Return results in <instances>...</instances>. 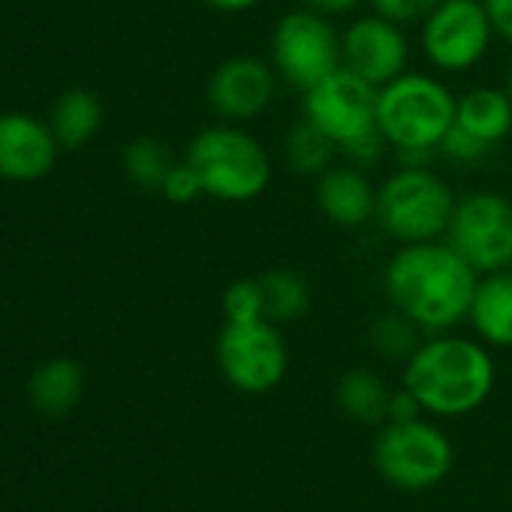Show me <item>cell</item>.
Masks as SVG:
<instances>
[{"label":"cell","instance_id":"ffe728a7","mask_svg":"<svg viewBox=\"0 0 512 512\" xmlns=\"http://www.w3.org/2000/svg\"><path fill=\"white\" fill-rule=\"evenodd\" d=\"M335 398H338L341 410L350 419L380 422V419H386L392 389L386 386V380L380 374L365 371V368H356V371H347L341 377V383L335 389Z\"/></svg>","mask_w":512,"mask_h":512},{"label":"cell","instance_id":"8992f818","mask_svg":"<svg viewBox=\"0 0 512 512\" xmlns=\"http://www.w3.org/2000/svg\"><path fill=\"white\" fill-rule=\"evenodd\" d=\"M269 55L278 79L305 94L341 70V34L329 16L302 7L278 19Z\"/></svg>","mask_w":512,"mask_h":512},{"label":"cell","instance_id":"f1b7e54d","mask_svg":"<svg viewBox=\"0 0 512 512\" xmlns=\"http://www.w3.org/2000/svg\"><path fill=\"white\" fill-rule=\"evenodd\" d=\"M386 148H389L386 136L380 130H371L368 136H362V139L350 142L347 148H341V154L347 157V163H353V166H359V169L368 172L371 166H377L383 160Z\"/></svg>","mask_w":512,"mask_h":512},{"label":"cell","instance_id":"9c48e42d","mask_svg":"<svg viewBox=\"0 0 512 512\" xmlns=\"http://www.w3.org/2000/svg\"><path fill=\"white\" fill-rule=\"evenodd\" d=\"M374 464L395 488L425 491L449 473L452 443L431 422H389L377 437Z\"/></svg>","mask_w":512,"mask_h":512},{"label":"cell","instance_id":"d6986e66","mask_svg":"<svg viewBox=\"0 0 512 512\" xmlns=\"http://www.w3.org/2000/svg\"><path fill=\"white\" fill-rule=\"evenodd\" d=\"M103 124V103L88 88H70L58 97L49 127L64 151H76L97 136Z\"/></svg>","mask_w":512,"mask_h":512},{"label":"cell","instance_id":"3957f363","mask_svg":"<svg viewBox=\"0 0 512 512\" xmlns=\"http://www.w3.org/2000/svg\"><path fill=\"white\" fill-rule=\"evenodd\" d=\"M184 160L199 175L202 193L217 202H253L272 184V157L266 145L235 124H217L196 133Z\"/></svg>","mask_w":512,"mask_h":512},{"label":"cell","instance_id":"836d02e7","mask_svg":"<svg viewBox=\"0 0 512 512\" xmlns=\"http://www.w3.org/2000/svg\"><path fill=\"white\" fill-rule=\"evenodd\" d=\"M506 94H509V100H512V70H509V76H506Z\"/></svg>","mask_w":512,"mask_h":512},{"label":"cell","instance_id":"d6a6232c","mask_svg":"<svg viewBox=\"0 0 512 512\" xmlns=\"http://www.w3.org/2000/svg\"><path fill=\"white\" fill-rule=\"evenodd\" d=\"M211 10L217 13H226V16H238V13H247V10H256L263 4V0H202Z\"/></svg>","mask_w":512,"mask_h":512},{"label":"cell","instance_id":"cb8c5ba5","mask_svg":"<svg viewBox=\"0 0 512 512\" xmlns=\"http://www.w3.org/2000/svg\"><path fill=\"white\" fill-rule=\"evenodd\" d=\"M371 344L380 356L386 359H410L413 350L419 347V326L413 320H407L404 314H398L395 308L383 317L374 320L371 326Z\"/></svg>","mask_w":512,"mask_h":512},{"label":"cell","instance_id":"52a82bcc","mask_svg":"<svg viewBox=\"0 0 512 512\" xmlns=\"http://www.w3.org/2000/svg\"><path fill=\"white\" fill-rule=\"evenodd\" d=\"M443 238L476 275L512 269V199L497 190H473L455 199Z\"/></svg>","mask_w":512,"mask_h":512},{"label":"cell","instance_id":"4316f807","mask_svg":"<svg viewBox=\"0 0 512 512\" xmlns=\"http://www.w3.org/2000/svg\"><path fill=\"white\" fill-rule=\"evenodd\" d=\"M160 193L172 205H190L193 199L205 196L202 193V184H199V175L193 172V166L187 160L184 163H172V169L166 172V178L160 184Z\"/></svg>","mask_w":512,"mask_h":512},{"label":"cell","instance_id":"8fae6325","mask_svg":"<svg viewBox=\"0 0 512 512\" xmlns=\"http://www.w3.org/2000/svg\"><path fill=\"white\" fill-rule=\"evenodd\" d=\"M377 91L365 79L353 76L350 70H335L320 85L305 91L302 118L320 127L338 151L350 142L368 136L377 127Z\"/></svg>","mask_w":512,"mask_h":512},{"label":"cell","instance_id":"4dcf8cb0","mask_svg":"<svg viewBox=\"0 0 512 512\" xmlns=\"http://www.w3.org/2000/svg\"><path fill=\"white\" fill-rule=\"evenodd\" d=\"M419 413H422V404L413 398L410 389L392 392L389 410H386V419H389V422H413V419H419Z\"/></svg>","mask_w":512,"mask_h":512},{"label":"cell","instance_id":"44dd1931","mask_svg":"<svg viewBox=\"0 0 512 512\" xmlns=\"http://www.w3.org/2000/svg\"><path fill=\"white\" fill-rule=\"evenodd\" d=\"M335 151L338 145L305 118L284 136V160L299 175H323L335 163Z\"/></svg>","mask_w":512,"mask_h":512},{"label":"cell","instance_id":"5bb4252c","mask_svg":"<svg viewBox=\"0 0 512 512\" xmlns=\"http://www.w3.org/2000/svg\"><path fill=\"white\" fill-rule=\"evenodd\" d=\"M58 139L52 127L28 112L0 115V178L31 184L46 178L58 160Z\"/></svg>","mask_w":512,"mask_h":512},{"label":"cell","instance_id":"9a60e30c","mask_svg":"<svg viewBox=\"0 0 512 512\" xmlns=\"http://www.w3.org/2000/svg\"><path fill=\"white\" fill-rule=\"evenodd\" d=\"M317 205L329 223L341 229H359L374 220L377 187L365 169L353 163H332L323 175H317Z\"/></svg>","mask_w":512,"mask_h":512},{"label":"cell","instance_id":"30bf717a","mask_svg":"<svg viewBox=\"0 0 512 512\" xmlns=\"http://www.w3.org/2000/svg\"><path fill=\"white\" fill-rule=\"evenodd\" d=\"M494 40L482 0H440L422 19L419 49L425 61L440 73L473 70Z\"/></svg>","mask_w":512,"mask_h":512},{"label":"cell","instance_id":"7c38bea8","mask_svg":"<svg viewBox=\"0 0 512 512\" xmlns=\"http://www.w3.org/2000/svg\"><path fill=\"white\" fill-rule=\"evenodd\" d=\"M410 43L401 25L371 13L353 19L341 31V67L365 79L374 88H383L407 73Z\"/></svg>","mask_w":512,"mask_h":512},{"label":"cell","instance_id":"277c9868","mask_svg":"<svg viewBox=\"0 0 512 512\" xmlns=\"http://www.w3.org/2000/svg\"><path fill=\"white\" fill-rule=\"evenodd\" d=\"M458 97L434 76L407 70L377 91V127L392 151H440Z\"/></svg>","mask_w":512,"mask_h":512},{"label":"cell","instance_id":"603a6c76","mask_svg":"<svg viewBox=\"0 0 512 512\" xmlns=\"http://www.w3.org/2000/svg\"><path fill=\"white\" fill-rule=\"evenodd\" d=\"M169 169H172V157H169L166 145L151 136H139L124 148V172L139 187L160 190Z\"/></svg>","mask_w":512,"mask_h":512},{"label":"cell","instance_id":"484cf974","mask_svg":"<svg viewBox=\"0 0 512 512\" xmlns=\"http://www.w3.org/2000/svg\"><path fill=\"white\" fill-rule=\"evenodd\" d=\"M488 151H491V145H485L482 139H476V136H470L467 130H461L458 124H452V130L443 136V142H440V151H437V154H443V157H446V160H452V163L467 166V163H479V160H485V157H488Z\"/></svg>","mask_w":512,"mask_h":512},{"label":"cell","instance_id":"e0dca14e","mask_svg":"<svg viewBox=\"0 0 512 512\" xmlns=\"http://www.w3.org/2000/svg\"><path fill=\"white\" fill-rule=\"evenodd\" d=\"M455 124L485 145H500L512 133V100L506 88H473L455 103Z\"/></svg>","mask_w":512,"mask_h":512},{"label":"cell","instance_id":"7a4b0ae2","mask_svg":"<svg viewBox=\"0 0 512 512\" xmlns=\"http://www.w3.org/2000/svg\"><path fill=\"white\" fill-rule=\"evenodd\" d=\"M404 389L434 416H464L482 407L494 389L488 344L461 335H437L404 362Z\"/></svg>","mask_w":512,"mask_h":512},{"label":"cell","instance_id":"d4e9b609","mask_svg":"<svg viewBox=\"0 0 512 512\" xmlns=\"http://www.w3.org/2000/svg\"><path fill=\"white\" fill-rule=\"evenodd\" d=\"M220 311L226 323H253V320H266V293L260 278H241L232 281L223 290Z\"/></svg>","mask_w":512,"mask_h":512},{"label":"cell","instance_id":"83f0119b","mask_svg":"<svg viewBox=\"0 0 512 512\" xmlns=\"http://www.w3.org/2000/svg\"><path fill=\"white\" fill-rule=\"evenodd\" d=\"M371 10L395 25H413V22H422L440 0H368Z\"/></svg>","mask_w":512,"mask_h":512},{"label":"cell","instance_id":"ac0fdd59","mask_svg":"<svg viewBox=\"0 0 512 512\" xmlns=\"http://www.w3.org/2000/svg\"><path fill=\"white\" fill-rule=\"evenodd\" d=\"M85 395V371L73 359H49L28 380V398L34 410L46 416L70 413Z\"/></svg>","mask_w":512,"mask_h":512},{"label":"cell","instance_id":"4fadbf2b","mask_svg":"<svg viewBox=\"0 0 512 512\" xmlns=\"http://www.w3.org/2000/svg\"><path fill=\"white\" fill-rule=\"evenodd\" d=\"M278 91V73L269 61L253 55L226 58L208 79V106L229 124L260 118Z\"/></svg>","mask_w":512,"mask_h":512},{"label":"cell","instance_id":"7402d4cb","mask_svg":"<svg viewBox=\"0 0 512 512\" xmlns=\"http://www.w3.org/2000/svg\"><path fill=\"white\" fill-rule=\"evenodd\" d=\"M266 293V320L272 323H296L311 308V287L293 269H272L260 275Z\"/></svg>","mask_w":512,"mask_h":512},{"label":"cell","instance_id":"f546056e","mask_svg":"<svg viewBox=\"0 0 512 512\" xmlns=\"http://www.w3.org/2000/svg\"><path fill=\"white\" fill-rule=\"evenodd\" d=\"M482 4L494 28V37L512 46V0H482Z\"/></svg>","mask_w":512,"mask_h":512},{"label":"cell","instance_id":"2e32d148","mask_svg":"<svg viewBox=\"0 0 512 512\" xmlns=\"http://www.w3.org/2000/svg\"><path fill=\"white\" fill-rule=\"evenodd\" d=\"M467 320L488 347H512V269L479 275Z\"/></svg>","mask_w":512,"mask_h":512},{"label":"cell","instance_id":"6da1fadb","mask_svg":"<svg viewBox=\"0 0 512 512\" xmlns=\"http://www.w3.org/2000/svg\"><path fill=\"white\" fill-rule=\"evenodd\" d=\"M476 269L446 241L401 244L383 272L389 305L425 332H449L467 320Z\"/></svg>","mask_w":512,"mask_h":512},{"label":"cell","instance_id":"ba28073f","mask_svg":"<svg viewBox=\"0 0 512 512\" xmlns=\"http://www.w3.org/2000/svg\"><path fill=\"white\" fill-rule=\"evenodd\" d=\"M217 368L229 386L247 395L275 389L290 368L287 341L272 320L226 323L217 335Z\"/></svg>","mask_w":512,"mask_h":512},{"label":"cell","instance_id":"5b68a950","mask_svg":"<svg viewBox=\"0 0 512 512\" xmlns=\"http://www.w3.org/2000/svg\"><path fill=\"white\" fill-rule=\"evenodd\" d=\"M455 208L449 184L431 166H398L377 187V226L398 244H419L446 235Z\"/></svg>","mask_w":512,"mask_h":512},{"label":"cell","instance_id":"1f68e13d","mask_svg":"<svg viewBox=\"0 0 512 512\" xmlns=\"http://www.w3.org/2000/svg\"><path fill=\"white\" fill-rule=\"evenodd\" d=\"M302 4H305L308 10L320 13V16L335 19V16H350V13H356V10L365 4V0H302Z\"/></svg>","mask_w":512,"mask_h":512}]
</instances>
